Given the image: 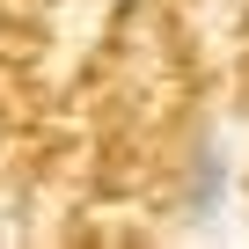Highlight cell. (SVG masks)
Wrapping results in <instances>:
<instances>
[{"mask_svg":"<svg viewBox=\"0 0 249 249\" xmlns=\"http://www.w3.org/2000/svg\"><path fill=\"white\" fill-rule=\"evenodd\" d=\"M227 198H234V161H227L220 140H198L191 161H183V220L205 227V220L227 213Z\"/></svg>","mask_w":249,"mask_h":249,"instance_id":"1","label":"cell"}]
</instances>
